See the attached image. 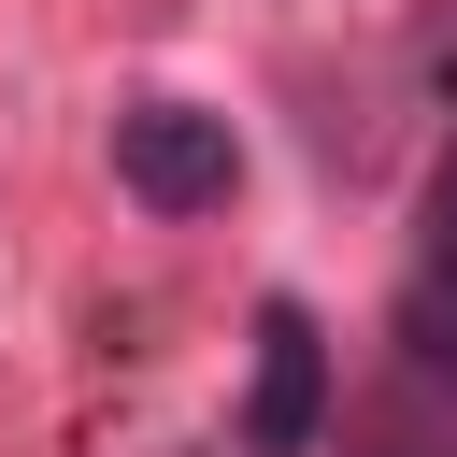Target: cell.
<instances>
[{"label":"cell","mask_w":457,"mask_h":457,"mask_svg":"<svg viewBox=\"0 0 457 457\" xmlns=\"http://www.w3.org/2000/svg\"><path fill=\"white\" fill-rule=\"evenodd\" d=\"M400 343H414V371H457V271H428L400 300Z\"/></svg>","instance_id":"obj_3"},{"label":"cell","mask_w":457,"mask_h":457,"mask_svg":"<svg viewBox=\"0 0 457 457\" xmlns=\"http://www.w3.org/2000/svg\"><path fill=\"white\" fill-rule=\"evenodd\" d=\"M243 443H257V457H314V443H328V328H314L300 300L257 314V400H243Z\"/></svg>","instance_id":"obj_2"},{"label":"cell","mask_w":457,"mask_h":457,"mask_svg":"<svg viewBox=\"0 0 457 457\" xmlns=\"http://www.w3.org/2000/svg\"><path fill=\"white\" fill-rule=\"evenodd\" d=\"M428 257H443V271H457V157H443V171H428Z\"/></svg>","instance_id":"obj_4"},{"label":"cell","mask_w":457,"mask_h":457,"mask_svg":"<svg viewBox=\"0 0 457 457\" xmlns=\"http://www.w3.org/2000/svg\"><path fill=\"white\" fill-rule=\"evenodd\" d=\"M114 186H129L143 214H214V200L243 186V143H228V114H200V100H143V114H114Z\"/></svg>","instance_id":"obj_1"}]
</instances>
